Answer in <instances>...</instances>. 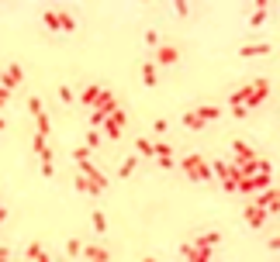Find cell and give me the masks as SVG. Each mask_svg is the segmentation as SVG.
I'll list each match as a JSON object with an SVG mask.
<instances>
[{"label": "cell", "mask_w": 280, "mask_h": 262, "mask_svg": "<svg viewBox=\"0 0 280 262\" xmlns=\"http://www.w3.org/2000/svg\"><path fill=\"white\" fill-rule=\"evenodd\" d=\"M274 210H280V190H277V196H274Z\"/></svg>", "instance_id": "5b68a950"}, {"label": "cell", "mask_w": 280, "mask_h": 262, "mask_svg": "<svg viewBox=\"0 0 280 262\" xmlns=\"http://www.w3.org/2000/svg\"><path fill=\"white\" fill-rule=\"evenodd\" d=\"M246 217H249V224H253V228H260L267 214H263V207H249V210H246Z\"/></svg>", "instance_id": "7a4b0ae2"}, {"label": "cell", "mask_w": 280, "mask_h": 262, "mask_svg": "<svg viewBox=\"0 0 280 262\" xmlns=\"http://www.w3.org/2000/svg\"><path fill=\"white\" fill-rule=\"evenodd\" d=\"M263 52H270L267 42H256V45H246V49H242V56H263Z\"/></svg>", "instance_id": "3957f363"}, {"label": "cell", "mask_w": 280, "mask_h": 262, "mask_svg": "<svg viewBox=\"0 0 280 262\" xmlns=\"http://www.w3.org/2000/svg\"><path fill=\"white\" fill-rule=\"evenodd\" d=\"M0 262H7V256H3V252H0Z\"/></svg>", "instance_id": "8992f818"}, {"label": "cell", "mask_w": 280, "mask_h": 262, "mask_svg": "<svg viewBox=\"0 0 280 262\" xmlns=\"http://www.w3.org/2000/svg\"><path fill=\"white\" fill-rule=\"evenodd\" d=\"M270 249H280V235H277V238H270Z\"/></svg>", "instance_id": "277c9868"}, {"label": "cell", "mask_w": 280, "mask_h": 262, "mask_svg": "<svg viewBox=\"0 0 280 262\" xmlns=\"http://www.w3.org/2000/svg\"><path fill=\"white\" fill-rule=\"evenodd\" d=\"M267 90H270V86H267V79H256V83H253V90L246 86V90H242L235 100H249V107H253V104H260V100L267 97Z\"/></svg>", "instance_id": "6da1fadb"}]
</instances>
